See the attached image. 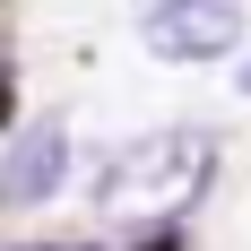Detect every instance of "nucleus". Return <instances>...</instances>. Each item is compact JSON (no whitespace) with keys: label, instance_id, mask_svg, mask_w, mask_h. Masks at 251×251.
Instances as JSON below:
<instances>
[{"label":"nucleus","instance_id":"nucleus-3","mask_svg":"<svg viewBox=\"0 0 251 251\" xmlns=\"http://www.w3.org/2000/svg\"><path fill=\"white\" fill-rule=\"evenodd\" d=\"M61 174H70V130H61V122H35L18 148L0 156V200H9V208H35V200L61 191Z\"/></svg>","mask_w":251,"mask_h":251},{"label":"nucleus","instance_id":"nucleus-1","mask_svg":"<svg viewBox=\"0 0 251 251\" xmlns=\"http://www.w3.org/2000/svg\"><path fill=\"white\" fill-rule=\"evenodd\" d=\"M217 174V139L208 130H148L130 148L104 156L96 174V217L104 226H174L182 208L208 191Z\"/></svg>","mask_w":251,"mask_h":251},{"label":"nucleus","instance_id":"nucleus-4","mask_svg":"<svg viewBox=\"0 0 251 251\" xmlns=\"http://www.w3.org/2000/svg\"><path fill=\"white\" fill-rule=\"evenodd\" d=\"M243 96H251V70H243Z\"/></svg>","mask_w":251,"mask_h":251},{"label":"nucleus","instance_id":"nucleus-2","mask_svg":"<svg viewBox=\"0 0 251 251\" xmlns=\"http://www.w3.org/2000/svg\"><path fill=\"white\" fill-rule=\"evenodd\" d=\"M243 0H148V18H139V35H148L156 61H226L234 44H243Z\"/></svg>","mask_w":251,"mask_h":251}]
</instances>
